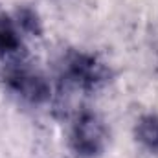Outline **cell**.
<instances>
[{"mask_svg":"<svg viewBox=\"0 0 158 158\" xmlns=\"http://www.w3.org/2000/svg\"><path fill=\"white\" fill-rule=\"evenodd\" d=\"M2 79L11 92H15L28 103L42 105L52 98L50 81L40 70L26 61V55L7 61L2 72Z\"/></svg>","mask_w":158,"mask_h":158,"instance_id":"obj_1","label":"cell"},{"mask_svg":"<svg viewBox=\"0 0 158 158\" xmlns=\"http://www.w3.org/2000/svg\"><path fill=\"white\" fill-rule=\"evenodd\" d=\"M63 77L81 92H96L112 79V70L99 57L70 50L63 57Z\"/></svg>","mask_w":158,"mask_h":158,"instance_id":"obj_2","label":"cell"},{"mask_svg":"<svg viewBox=\"0 0 158 158\" xmlns=\"http://www.w3.org/2000/svg\"><path fill=\"white\" fill-rule=\"evenodd\" d=\"M68 142L70 149L77 158H98L107 149L109 129L98 112L83 109L72 123Z\"/></svg>","mask_w":158,"mask_h":158,"instance_id":"obj_3","label":"cell"},{"mask_svg":"<svg viewBox=\"0 0 158 158\" xmlns=\"http://www.w3.org/2000/svg\"><path fill=\"white\" fill-rule=\"evenodd\" d=\"M24 44L20 39V30L17 22L6 15L0 13V57L11 61L17 57H24Z\"/></svg>","mask_w":158,"mask_h":158,"instance_id":"obj_4","label":"cell"},{"mask_svg":"<svg viewBox=\"0 0 158 158\" xmlns=\"http://www.w3.org/2000/svg\"><path fill=\"white\" fill-rule=\"evenodd\" d=\"M134 138L151 153H158V114H143L134 125Z\"/></svg>","mask_w":158,"mask_h":158,"instance_id":"obj_5","label":"cell"},{"mask_svg":"<svg viewBox=\"0 0 158 158\" xmlns=\"http://www.w3.org/2000/svg\"><path fill=\"white\" fill-rule=\"evenodd\" d=\"M15 22L20 31L30 33L33 37H42V22L39 13L30 6H20L15 11Z\"/></svg>","mask_w":158,"mask_h":158,"instance_id":"obj_6","label":"cell"}]
</instances>
